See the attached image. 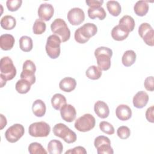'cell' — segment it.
<instances>
[{
    "mask_svg": "<svg viewBox=\"0 0 154 154\" xmlns=\"http://www.w3.org/2000/svg\"><path fill=\"white\" fill-rule=\"evenodd\" d=\"M1 87L6 84L7 81L13 79L16 75V69L9 57H4L0 60Z\"/></svg>",
    "mask_w": 154,
    "mask_h": 154,
    "instance_id": "6da1fadb",
    "label": "cell"
},
{
    "mask_svg": "<svg viewBox=\"0 0 154 154\" xmlns=\"http://www.w3.org/2000/svg\"><path fill=\"white\" fill-rule=\"evenodd\" d=\"M112 51L107 47L100 46L94 51V56L96 58L97 67L100 70L106 71L111 67V58Z\"/></svg>",
    "mask_w": 154,
    "mask_h": 154,
    "instance_id": "7a4b0ae2",
    "label": "cell"
},
{
    "mask_svg": "<svg viewBox=\"0 0 154 154\" xmlns=\"http://www.w3.org/2000/svg\"><path fill=\"white\" fill-rule=\"evenodd\" d=\"M97 32V28L95 24L86 23L75 31L74 34L75 40L79 43H85L91 37L95 35Z\"/></svg>",
    "mask_w": 154,
    "mask_h": 154,
    "instance_id": "3957f363",
    "label": "cell"
},
{
    "mask_svg": "<svg viewBox=\"0 0 154 154\" xmlns=\"http://www.w3.org/2000/svg\"><path fill=\"white\" fill-rule=\"evenodd\" d=\"M51 29L54 34L58 35L61 42H66L70 37V31L66 22L60 18L55 19L51 25Z\"/></svg>",
    "mask_w": 154,
    "mask_h": 154,
    "instance_id": "277c9868",
    "label": "cell"
},
{
    "mask_svg": "<svg viewBox=\"0 0 154 154\" xmlns=\"http://www.w3.org/2000/svg\"><path fill=\"white\" fill-rule=\"evenodd\" d=\"M53 133L56 137L62 138L68 144L73 143L76 141L77 137L75 132L64 123L56 124L53 128Z\"/></svg>",
    "mask_w": 154,
    "mask_h": 154,
    "instance_id": "5b68a950",
    "label": "cell"
},
{
    "mask_svg": "<svg viewBox=\"0 0 154 154\" xmlns=\"http://www.w3.org/2000/svg\"><path fill=\"white\" fill-rule=\"evenodd\" d=\"M61 42L60 37L55 34L51 35L48 37L45 49L47 55L51 58L55 59L60 56Z\"/></svg>",
    "mask_w": 154,
    "mask_h": 154,
    "instance_id": "8992f818",
    "label": "cell"
},
{
    "mask_svg": "<svg viewBox=\"0 0 154 154\" xmlns=\"http://www.w3.org/2000/svg\"><path fill=\"white\" fill-rule=\"evenodd\" d=\"M95 118L90 114H85L77 119L75 122V128L79 132H88L95 126Z\"/></svg>",
    "mask_w": 154,
    "mask_h": 154,
    "instance_id": "52a82bcc",
    "label": "cell"
},
{
    "mask_svg": "<svg viewBox=\"0 0 154 154\" xmlns=\"http://www.w3.org/2000/svg\"><path fill=\"white\" fill-rule=\"evenodd\" d=\"M51 127L45 122H34L28 128L29 134L34 137H46L49 135Z\"/></svg>",
    "mask_w": 154,
    "mask_h": 154,
    "instance_id": "ba28073f",
    "label": "cell"
},
{
    "mask_svg": "<svg viewBox=\"0 0 154 154\" xmlns=\"http://www.w3.org/2000/svg\"><path fill=\"white\" fill-rule=\"evenodd\" d=\"M25 129L23 125L19 123H16L10 126L5 132L6 140L11 143L17 142L23 135Z\"/></svg>",
    "mask_w": 154,
    "mask_h": 154,
    "instance_id": "9c48e42d",
    "label": "cell"
},
{
    "mask_svg": "<svg viewBox=\"0 0 154 154\" xmlns=\"http://www.w3.org/2000/svg\"><path fill=\"white\" fill-rule=\"evenodd\" d=\"M94 147L97 149L98 154H113L114 151L111 146V141L109 138L103 135L97 137L94 141Z\"/></svg>",
    "mask_w": 154,
    "mask_h": 154,
    "instance_id": "30bf717a",
    "label": "cell"
},
{
    "mask_svg": "<svg viewBox=\"0 0 154 154\" xmlns=\"http://www.w3.org/2000/svg\"><path fill=\"white\" fill-rule=\"evenodd\" d=\"M35 71L36 67L34 62L30 60H27L23 64L20 78L29 81L32 85L35 82Z\"/></svg>",
    "mask_w": 154,
    "mask_h": 154,
    "instance_id": "8fae6325",
    "label": "cell"
},
{
    "mask_svg": "<svg viewBox=\"0 0 154 154\" xmlns=\"http://www.w3.org/2000/svg\"><path fill=\"white\" fill-rule=\"evenodd\" d=\"M138 34L146 45L150 46L154 45V31L149 23H141L138 28Z\"/></svg>",
    "mask_w": 154,
    "mask_h": 154,
    "instance_id": "7c38bea8",
    "label": "cell"
},
{
    "mask_svg": "<svg viewBox=\"0 0 154 154\" xmlns=\"http://www.w3.org/2000/svg\"><path fill=\"white\" fill-rule=\"evenodd\" d=\"M67 17L70 24L76 26L80 25L84 21L85 14L81 8L75 7L69 11Z\"/></svg>",
    "mask_w": 154,
    "mask_h": 154,
    "instance_id": "4fadbf2b",
    "label": "cell"
},
{
    "mask_svg": "<svg viewBox=\"0 0 154 154\" xmlns=\"http://www.w3.org/2000/svg\"><path fill=\"white\" fill-rule=\"evenodd\" d=\"M54 14V8L53 6L48 3L40 4L38 8V16L40 19L43 21L49 20Z\"/></svg>",
    "mask_w": 154,
    "mask_h": 154,
    "instance_id": "5bb4252c",
    "label": "cell"
},
{
    "mask_svg": "<svg viewBox=\"0 0 154 154\" xmlns=\"http://www.w3.org/2000/svg\"><path fill=\"white\" fill-rule=\"evenodd\" d=\"M61 118L67 122H72L76 116V111L75 107L70 104H65L60 109Z\"/></svg>",
    "mask_w": 154,
    "mask_h": 154,
    "instance_id": "9a60e30c",
    "label": "cell"
},
{
    "mask_svg": "<svg viewBox=\"0 0 154 154\" xmlns=\"http://www.w3.org/2000/svg\"><path fill=\"white\" fill-rule=\"evenodd\" d=\"M129 34V30L125 26L121 25L115 26L111 31V36L112 38L117 41L125 40L128 37Z\"/></svg>",
    "mask_w": 154,
    "mask_h": 154,
    "instance_id": "2e32d148",
    "label": "cell"
},
{
    "mask_svg": "<svg viewBox=\"0 0 154 154\" xmlns=\"http://www.w3.org/2000/svg\"><path fill=\"white\" fill-rule=\"evenodd\" d=\"M149 101V95L144 91L137 92L133 97V105L137 108H144Z\"/></svg>",
    "mask_w": 154,
    "mask_h": 154,
    "instance_id": "e0dca14e",
    "label": "cell"
},
{
    "mask_svg": "<svg viewBox=\"0 0 154 154\" xmlns=\"http://www.w3.org/2000/svg\"><path fill=\"white\" fill-rule=\"evenodd\" d=\"M116 115L119 120L126 121L132 117V110L128 105L121 104L116 108Z\"/></svg>",
    "mask_w": 154,
    "mask_h": 154,
    "instance_id": "ac0fdd59",
    "label": "cell"
},
{
    "mask_svg": "<svg viewBox=\"0 0 154 154\" xmlns=\"http://www.w3.org/2000/svg\"><path fill=\"white\" fill-rule=\"evenodd\" d=\"M94 111L96 114L101 119L108 117L109 114V109L108 105L102 100H97L94 103Z\"/></svg>",
    "mask_w": 154,
    "mask_h": 154,
    "instance_id": "d6986e66",
    "label": "cell"
},
{
    "mask_svg": "<svg viewBox=\"0 0 154 154\" xmlns=\"http://www.w3.org/2000/svg\"><path fill=\"white\" fill-rule=\"evenodd\" d=\"M76 86V80L72 77H66L62 79L59 83L60 88L65 92H71Z\"/></svg>",
    "mask_w": 154,
    "mask_h": 154,
    "instance_id": "ffe728a7",
    "label": "cell"
},
{
    "mask_svg": "<svg viewBox=\"0 0 154 154\" xmlns=\"http://www.w3.org/2000/svg\"><path fill=\"white\" fill-rule=\"evenodd\" d=\"M15 40L14 37L10 34H2L0 37V47L2 50L9 51L14 46Z\"/></svg>",
    "mask_w": 154,
    "mask_h": 154,
    "instance_id": "44dd1931",
    "label": "cell"
},
{
    "mask_svg": "<svg viewBox=\"0 0 154 154\" xmlns=\"http://www.w3.org/2000/svg\"><path fill=\"white\" fill-rule=\"evenodd\" d=\"M32 111L36 117H43L45 116L46 111V107L45 102L41 99L35 100L32 103Z\"/></svg>",
    "mask_w": 154,
    "mask_h": 154,
    "instance_id": "7402d4cb",
    "label": "cell"
},
{
    "mask_svg": "<svg viewBox=\"0 0 154 154\" xmlns=\"http://www.w3.org/2000/svg\"><path fill=\"white\" fill-rule=\"evenodd\" d=\"M146 1H138L135 4L134 10L137 16L142 17L147 13L149 11V4Z\"/></svg>",
    "mask_w": 154,
    "mask_h": 154,
    "instance_id": "603a6c76",
    "label": "cell"
},
{
    "mask_svg": "<svg viewBox=\"0 0 154 154\" xmlns=\"http://www.w3.org/2000/svg\"><path fill=\"white\" fill-rule=\"evenodd\" d=\"M47 148L50 154H61L63 150V146L60 141L52 140L49 142Z\"/></svg>",
    "mask_w": 154,
    "mask_h": 154,
    "instance_id": "cb8c5ba5",
    "label": "cell"
},
{
    "mask_svg": "<svg viewBox=\"0 0 154 154\" xmlns=\"http://www.w3.org/2000/svg\"><path fill=\"white\" fill-rule=\"evenodd\" d=\"M136 57V54L134 51L128 50L125 52L122 56V64L126 67H129L135 62Z\"/></svg>",
    "mask_w": 154,
    "mask_h": 154,
    "instance_id": "d4e9b609",
    "label": "cell"
},
{
    "mask_svg": "<svg viewBox=\"0 0 154 154\" xmlns=\"http://www.w3.org/2000/svg\"><path fill=\"white\" fill-rule=\"evenodd\" d=\"M51 101L52 107L56 110H60L63 105L66 104V98L60 93L55 94L52 97Z\"/></svg>",
    "mask_w": 154,
    "mask_h": 154,
    "instance_id": "484cf974",
    "label": "cell"
},
{
    "mask_svg": "<svg viewBox=\"0 0 154 154\" xmlns=\"http://www.w3.org/2000/svg\"><path fill=\"white\" fill-rule=\"evenodd\" d=\"M16 25V19L10 15H6L1 19V26L5 30L13 29Z\"/></svg>",
    "mask_w": 154,
    "mask_h": 154,
    "instance_id": "4316f807",
    "label": "cell"
},
{
    "mask_svg": "<svg viewBox=\"0 0 154 154\" xmlns=\"http://www.w3.org/2000/svg\"><path fill=\"white\" fill-rule=\"evenodd\" d=\"M87 12L88 17L91 19H94L97 17L99 20H103L106 16V13L104 8L102 7L95 8H89Z\"/></svg>",
    "mask_w": 154,
    "mask_h": 154,
    "instance_id": "83f0119b",
    "label": "cell"
},
{
    "mask_svg": "<svg viewBox=\"0 0 154 154\" xmlns=\"http://www.w3.org/2000/svg\"><path fill=\"white\" fill-rule=\"evenodd\" d=\"M33 43L32 38L26 35L22 36L19 39V47L20 49L25 52L31 51L32 49Z\"/></svg>",
    "mask_w": 154,
    "mask_h": 154,
    "instance_id": "f1b7e54d",
    "label": "cell"
},
{
    "mask_svg": "<svg viewBox=\"0 0 154 154\" xmlns=\"http://www.w3.org/2000/svg\"><path fill=\"white\" fill-rule=\"evenodd\" d=\"M31 86V84L29 81L24 79H20L17 81L15 85V88L19 93L25 94L30 90Z\"/></svg>",
    "mask_w": 154,
    "mask_h": 154,
    "instance_id": "f546056e",
    "label": "cell"
},
{
    "mask_svg": "<svg viewBox=\"0 0 154 154\" xmlns=\"http://www.w3.org/2000/svg\"><path fill=\"white\" fill-rule=\"evenodd\" d=\"M106 8L109 13L113 16H118L121 11V5L118 1H109L106 2Z\"/></svg>",
    "mask_w": 154,
    "mask_h": 154,
    "instance_id": "4dcf8cb0",
    "label": "cell"
},
{
    "mask_svg": "<svg viewBox=\"0 0 154 154\" xmlns=\"http://www.w3.org/2000/svg\"><path fill=\"white\" fill-rule=\"evenodd\" d=\"M87 77L92 80H96L99 79L102 76V70L96 66H90L85 72Z\"/></svg>",
    "mask_w": 154,
    "mask_h": 154,
    "instance_id": "1f68e13d",
    "label": "cell"
},
{
    "mask_svg": "<svg viewBox=\"0 0 154 154\" xmlns=\"http://www.w3.org/2000/svg\"><path fill=\"white\" fill-rule=\"evenodd\" d=\"M119 25L125 26L129 32H131L134 30L135 23L134 19L131 16L129 15H125L120 19Z\"/></svg>",
    "mask_w": 154,
    "mask_h": 154,
    "instance_id": "d6a6232c",
    "label": "cell"
},
{
    "mask_svg": "<svg viewBox=\"0 0 154 154\" xmlns=\"http://www.w3.org/2000/svg\"><path fill=\"white\" fill-rule=\"evenodd\" d=\"M28 152L30 154H46L48 152L40 143H31L28 146Z\"/></svg>",
    "mask_w": 154,
    "mask_h": 154,
    "instance_id": "836d02e7",
    "label": "cell"
},
{
    "mask_svg": "<svg viewBox=\"0 0 154 154\" xmlns=\"http://www.w3.org/2000/svg\"><path fill=\"white\" fill-rule=\"evenodd\" d=\"M46 28V25L45 22L41 19H36L33 24L32 31L34 34L40 35L43 34Z\"/></svg>",
    "mask_w": 154,
    "mask_h": 154,
    "instance_id": "e575fe53",
    "label": "cell"
},
{
    "mask_svg": "<svg viewBox=\"0 0 154 154\" xmlns=\"http://www.w3.org/2000/svg\"><path fill=\"white\" fill-rule=\"evenodd\" d=\"M99 128L104 133L112 135L114 134V128L113 126L108 122L102 121L99 123Z\"/></svg>",
    "mask_w": 154,
    "mask_h": 154,
    "instance_id": "d590c367",
    "label": "cell"
},
{
    "mask_svg": "<svg viewBox=\"0 0 154 154\" xmlns=\"http://www.w3.org/2000/svg\"><path fill=\"white\" fill-rule=\"evenodd\" d=\"M22 3V0H7L6 5L9 11H16L21 7Z\"/></svg>",
    "mask_w": 154,
    "mask_h": 154,
    "instance_id": "8d00e7d4",
    "label": "cell"
},
{
    "mask_svg": "<svg viewBox=\"0 0 154 154\" xmlns=\"http://www.w3.org/2000/svg\"><path fill=\"white\" fill-rule=\"evenodd\" d=\"M117 134L121 139H127L131 135V131L128 127L126 126H122L117 129Z\"/></svg>",
    "mask_w": 154,
    "mask_h": 154,
    "instance_id": "74e56055",
    "label": "cell"
},
{
    "mask_svg": "<svg viewBox=\"0 0 154 154\" xmlns=\"http://www.w3.org/2000/svg\"><path fill=\"white\" fill-rule=\"evenodd\" d=\"M154 79H153V76H148L146 78L144 82V85L145 88L147 91H153L154 90Z\"/></svg>",
    "mask_w": 154,
    "mask_h": 154,
    "instance_id": "f35d334b",
    "label": "cell"
},
{
    "mask_svg": "<svg viewBox=\"0 0 154 154\" xmlns=\"http://www.w3.org/2000/svg\"><path fill=\"white\" fill-rule=\"evenodd\" d=\"M66 154L67 153H71V154H78V153H80V154H86L87 153V151L85 149V148L84 147L82 146H77L74 147L73 149H69V150H67L65 152Z\"/></svg>",
    "mask_w": 154,
    "mask_h": 154,
    "instance_id": "ab89813d",
    "label": "cell"
},
{
    "mask_svg": "<svg viewBox=\"0 0 154 154\" xmlns=\"http://www.w3.org/2000/svg\"><path fill=\"white\" fill-rule=\"evenodd\" d=\"M87 5L89 7V8H95L101 7V5L103 3V1H99V0H87L85 1Z\"/></svg>",
    "mask_w": 154,
    "mask_h": 154,
    "instance_id": "60d3db41",
    "label": "cell"
},
{
    "mask_svg": "<svg viewBox=\"0 0 154 154\" xmlns=\"http://www.w3.org/2000/svg\"><path fill=\"white\" fill-rule=\"evenodd\" d=\"M153 111H154V106L153 105H152L150 107L147 108L146 112V118L147 120V121L150 123L154 122Z\"/></svg>",
    "mask_w": 154,
    "mask_h": 154,
    "instance_id": "b9f144b4",
    "label": "cell"
},
{
    "mask_svg": "<svg viewBox=\"0 0 154 154\" xmlns=\"http://www.w3.org/2000/svg\"><path fill=\"white\" fill-rule=\"evenodd\" d=\"M1 129H2L7 125V119L2 114H1Z\"/></svg>",
    "mask_w": 154,
    "mask_h": 154,
    "instance_id": "7bdbcfd3",
    "label": "cell"
}]
</instances>
